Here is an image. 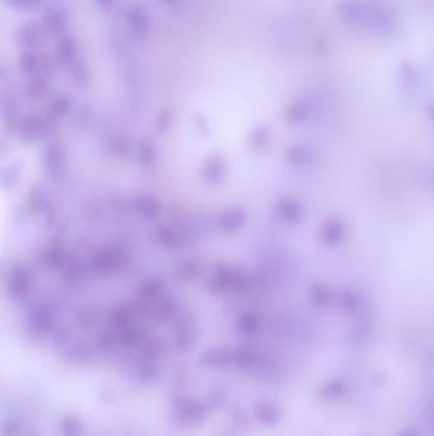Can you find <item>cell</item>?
<instances>
[{"mask_svg":"<svg viewBox=\"0 0 434 436\" xmlns=\"http://www.w3.org/2000/svg\"><path fill=\"white\" fill-rule=\"evenodd\" d=\"M397 436H418V434H416L415 430H405Z\"/></svg>","mask_w":434,"mask_h":436,"instance_id":"7a4b0ae2","label":"cell"},{"mask_svg":"<svg viewBox=\"0 0 434 436\" xmlns=\"http://www.w3.org/2000/svg\"><path fill=\"white\" fill-rule=\"evenodd\" d=\"M349 391L348 385L341 380H332L319 389V396L325 401H338L340 398L345 397Z\"/></svg>","mask_w":434,"mask_h":436,"instance_id":"6da1fadb","label":"cell"}]
</instances>
